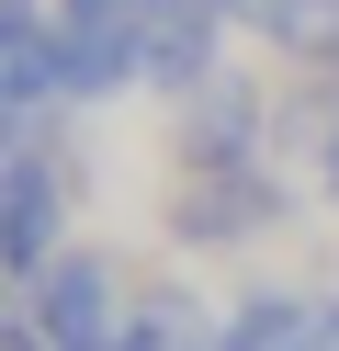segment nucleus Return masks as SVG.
Here are the masks:
<instances>
[{"mask_svg": "<svg viewBox=\"0 0 339 351\" xmlns=\"http://www.w3.org/2000/svg\"><path fill=\"white\" fill-rule=\"evenodd\" d=\"M79 227V170H68V136H23L0 147V272L34 283L45 261Z\"/></svg>", "mask_w": 339, "mask_h": 351, "instance_id": "f257e3e1", "label": "nucleus"}, {"mask_svg": "<svg viewBox=\"0 0 339 351\" xmlns=\"http://www.w3.org/2000/svg\"><path fill=\"white\" fill-rule=\"evenodd\" d=\"M294 193L271 159H238V170H181L170 182V238L181 250H249L260 227H283Z\"/></svg>", "mask_w": 339, "mask_h": 351, "instance_id": "f03ea898", "label": "nucleus"}, {"mask_svg": "<svg viewBox=\"0 0 339 351\" xmlns=\"http://www.w3.org/2000/svg\"><path fill=\"white\" fill-rule=\"evenodd\" d=\"M12 306H34L45 340L57 351H113V328H125V272H113V250H90V238H68L57 261H45L34 283H12Z\"/></svg>", "mask_w": 339, "mask_h": 351, "instance_id": "7ed1b4c3", "label": "nucleus"}, {"mask_svg": "<svg viewBox=\"0 0 339 351\" xmlns=\"http://www.w3.org/2000/svg\"><path fill=\"white\" fill-rule=\"evenodd\" d=\"M125 12V34H136V57H147V91L158 102H181V91H203V80L226 69V12L215 0H113Z\"/></svg>", "mask_w": 339, "mask_h": 351, "instance_id": "20e7f679", "label": "nucleus"}, {"mask_svg": "<svg viewBox=\"0 0 339 351\" xmlns=\"http://www.w3.org/2000/svg\"><path fill=\"white\" fill-rule=\"evenodd\" d=\"M271 91L249 69H215L203 91H181L170 102V147H181V170H238V159H271Z\"/></svg>", "mask_w": 339, "mask_h": 351, "instance_id": "39448f33", "label": "nucleus"}, {"mask_svg": "<svg viewBox=\"0 0 339 351\" xmlns=\"http://www.w3.org/2000/svg\"><path fill=\"white\" fill-rule=\"evenodd\" d=\"M57 91H68V114H102V102L147 91V57H136L125 12H57Z\"/></svg>", "mask_w": 339, "mask_h": 351, "instance_id": "423d86ee", "label": "nucleus"}, {"mask_svg": "<svg viewBox=\"0 0 339 351\" xmlns=\"http://www.w3.org/2000/svg\"><path fill=\"white\" fill-rule=\"evenodd\" d=\"M215 351H339V306L294 295V283H260V295L226 306V340Z\"/></svg>", "mask_w": 339, "mask_h": 351, "instance_id": "0eeeda50", "label": "nucleus"}, {"mask_svg": "<svg viewBox=\"0 0 339 351\" xmlns=\"http://www.w3.org/2000/svg\"><path fill=\"white\" fill-rule=\"evenodd\" d=\"M226 340V306L181 295V283H158V295L125 306V328H113V351H215Z\"/></svg>", "mask_w": 339, "mask_h": 351, "instance_id": "6e6552de", "label": "nucleus"}, {"mask_svg": "<svg viewBox=\"0 0 339 351\" xmlns=\"http://www.w3.org/2000/svg\"><path fill=\"white\" fill-rule=\"evenodd\" d=\"M271 46H283L294 69H339V0H294V12H283V34H271Z\"/></svg>", "mask_w": 339, "mask_h": 351, "instance_id": "1a4fd4ad", "label": "nucleus"}, {"mask_svg": "<svg viewBox=\"0 0 339 351\" xmlns=\"http://www.w3.org/2000/svg\"><path fill=\"white\" fill-rule=\"evenodd\" d=\"M215 12H226L238 34H283V12H294V0H215Z\"/></svg>", "mask_w": 339, "mask_h": 351, "instance_id": "9d476101", "label": "nucleus"}, {"mask_svg": "<svg viewBox=\"0 0 339 351\" xmlns=\"http://www.w3.org/2000/svg\"><path fill=\"white\" fill-rule=\"evenodd\" d=\"M316 193H328V204H339V102H328V114H316Z\"/></svg>", "mask_w": 339, "mask_h": 351, "instance_id": "9b49d317", "label": "nucleus"}, {"mask_svg": "<svg viewBox=\"0 0 339 351\" xmlns=\"http://www.w3.org/2000/svg\"><path fill=\"white\" fill-rule=\"evenodd\" d=\"M0 351H57V340H45V317H34V306H12V317H0Z\"/></svg>", "mask_w": 339, "mask_h": 351, "instance_id": "f8f14e48", "label": "nucleus"}, {"mask_svg": "<svg viewBox=\"0 0 339 351\" xmlns=\"http://www.w3.org/2000/svg\"><path fill=\"white\" fill-rule=\"evenodd\" d=\"M57 12H113V0H57Z\"/></svg>", "mask_w": 339, "mask_h": 351, "instance_id": "ddd939ff", "label": "nucleus"}]
</instances>
